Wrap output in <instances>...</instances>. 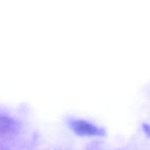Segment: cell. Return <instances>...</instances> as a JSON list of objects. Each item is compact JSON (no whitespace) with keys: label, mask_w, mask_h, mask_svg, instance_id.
Listing matches in <instances>:
<instances>
[{"label":"cell","mask_w":150,"mask_h":150,"mask_svg":"<svg viewBox=\"0 0 150 150\" xmlns=\"http://www.w3.org/2000/svg\"><path fill=\"white\" fill-rule=\"evenodd\" d=\"M69 124L70 128L78 135L86 136H103L105 134L103 129L81 119H70Z\"/></svg>","instance_id":"obj_1"}]
</instances>
